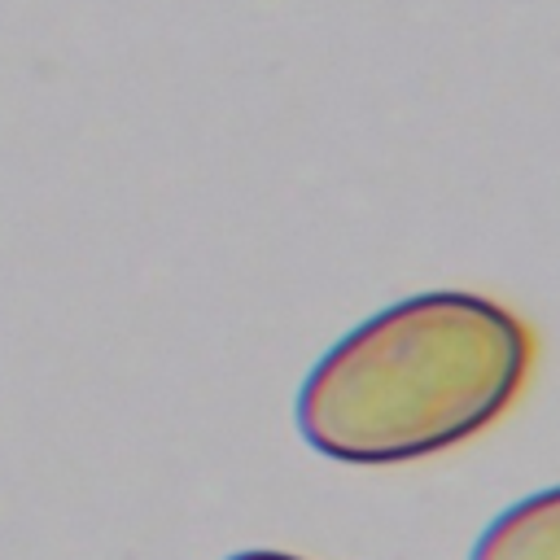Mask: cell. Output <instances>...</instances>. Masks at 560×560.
Wrapping results in <instances>:
<instances>
[{"label": "cell", "mask_w": 560, "mask_h": 560, "mask_svg": "<svg viewBox=\"0 0 560 560\" xmlns=\"http://www.w3.org/2000/svg\"><path fill=\"white\" fill-rule=\"evenodd\" d=\"M534 372V332L472 289L398 298L341 332L302 376V442L337 464L385 468L486 433Z\"/></svg>", "instance_id": "1"}, {"label": "cell", "mask_w": 560, "mask_h": 560, "mask_svg": "<svg viewBox=\"0 0 560 560\" xmlns=\"http://www.w3.org/2000/svg\"><path fill=\"white\" fill-rule=\"evenodd\" d=\"M468 560H560V486L534 490L490 516Z\"/></svg>", "instance_id": "2"}, {"label": "cell", "mask_w": 560, "mask_h": 560, "mask_svg": "<svg viewBox=\"0 0 560 560\" xmlns=\"http://www.w3.org/2000/svg\"><path fill=\"white\" fill-rule=\"evenodd\" d=\"M228 560H306V556H293V551H276V547H249V551H232Z\"/></svg>", "instance_id": "3"}]
</instances>
